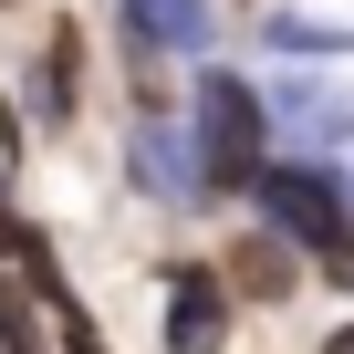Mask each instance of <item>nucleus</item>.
I'll return each instance as SVG.
<instances>
[{
    "label": "nucleus",
    "instance_id": "1",
    "mask_svg": "<svg viewBox=\"0 0 354 354\" xmlns=\"http://www.w3.org/2000/svg\"><path fill=\"white\" fill-rule=\"evenodd\" d=\"M198 177L209 188H261V94L240 73H209L198 84Z\"/></svg>",
    "mask_w": 354,
    "mask_h": 354
},
{
    "label": "nucleus",
    "instance_id": "2",
    "mask_svg": "<svg viewBox=\"0 0 354 354\" xmlns=\"http://www.w3.org/2000/svg\"><path fill=\"white\" fill-rule=\"evenodd\" d=\"M261 209H271V240H313V250L344 240V188L323 167H271L261 177Z\"/></svg>",
    "mask_w": 354,
    "mask_h": 354
},
{
    "label": "nucleus",
    "instance_id": "3",
    "mask_svg": "<svg viewBox=\"0 0 354 354\" xmlns=\"http://www.w3.org/2000/svg\"><path fill=\"white\" fill-rule=\"evenodd\" d=\"M219 333H230V281L177 271L167 281V354H219Z\"/></svg>",
    "mask_w": 354,
    "mask_h": 354
},
{
    "label": "nucleus",
    "instance_id": "4",
    "mask_svg": "<svg viewBox=\"0 0 354 354\" xmlns=\"http://www.w3.org/2000/svg\"><path fill=\"white\" fill-rule=\"evenodd\" d=\"M125 32L156 53H209V0H125Z\"/></svg>",
    "mask_w": 354,
    "mask_h": 354
},
{
    "label": "nucleus",
    "instance_id": "5",
    "mask_svg": "<svg viewBox=\"0 0 354 354\" xmlns=\"http://www.w3.org/2000/svg\"><path fill=\"white\" fill-rule=\"evenodd\" d=\"M271 115H281L292 136H313V146H323V136H344V125H354V84H281V104H271Z\"/></svg>",
    "mask_w": 354,
    "mask_h": 354
},
{
    "label": "nucleus",
    "instance_id": "6",
    "mask_svg": "<svg viewBox=\"0 0 354 354\" xmlns=\"http://www.w3.org/2000/svg\"><path fill=\"white\" fill-rule=\"evenodd\" d=\"M136 167L156 177V188H167V198H188V188H209V177L188 167V146H177V125H146V136H136Z\"/></svg>",
    "mask_w": 354,
    "mask_h": 354
},
{
    "label": "nucleus",
    "instance_id": "7",
    "mask_svg": "<svg viewBox=\"0 0 354 354\" xmlns=\"http://www.w3.org/2000/svg\"><path fill=\"white\" fill-rule=\"evenodd\" d=\"M230 281H250V292H292V261H281V240H240V250H230Z\"/></svg>",
    "mask_w": 354,
    "mask_h": 354
},
{
    "label": "nucleus",
    "instance_id": "8",
    "mask_svg": "<svg viewBox=\"0 0 354 354\" xmlns=\"http://www.w3.org/2000/svg\"><path fill=\"white\" fill-rule=\"evenodd\" d=\"M0 354H42V333H32V302L0 281Z\"/></svg>",
    "mask_w": 354,
    "mask_h": 354
},
{
    "label": "nucleus",
    "instance_id": "9",
    "mask_svg": "<svg viewBox=\"0 0 354 354\" xmlns=\"http://www.w3.org/2000/svg\"><path fill=\"white\" fill-rule=\"evenodd\" d=\"M53 313H63V344H73V354H104V333L84 323V302H53Z\"/></svg>",
    "mask_w": 354,
    "mask_h": 354
},
{
    "label": "nucleus",
    "instance_id": "10",
    "mask_svg": "<svg viewBox=\"0 0 354 354\" xmlns=\"http://www.w3.org/2000/svg\"><path fill=\"white\" fill-rule=\"evenodd\" d=\"M323 271H333V281H344V292H354V230H344V240H333V250H323Z\"/></svg>",
    "mask_w": 354,
    "mask_h": 354
},
{
    "label": "nucleus",
    "instance_id": "11",
    "mask_svg": "<svg viewBox=\"0 0 354 354\" xmlns=\"http://www.w3.org/2000/svg\"><path fill=\"white\" fill-rule=\"evenodd\" d=\"M323 354H354V323H344V333H323Z\"/></svg>",
    "mask_w": 354,
    "mask_h": 354
}]
</instances>
